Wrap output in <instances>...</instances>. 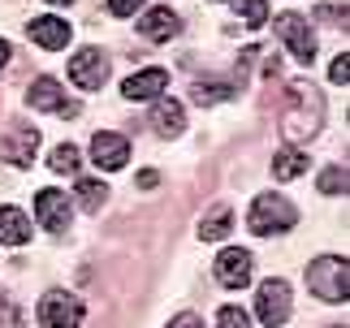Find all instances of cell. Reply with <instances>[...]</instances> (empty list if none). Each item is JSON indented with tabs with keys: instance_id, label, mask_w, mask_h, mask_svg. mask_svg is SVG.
Returning a JSON list of instances; mask_svg holds the SVG:
<instances>
[{
	"instance_id": "5bb4252c",
	"label": "cell",
	"mask_w": 350,
	"mask_h": 328,
	"mask_svg": "<svg viewBox=\"0 0 350 328\" xmlns=\"http://www.w3.org/2000/svg\"><path fill=\"white\" fill-rule=\"evenodd\" d=\"M165 87H169L165 70H139V74H130L121 82V95H126V100H160Z\"/></svg>"
},
{
	"instance_id": "7c38bea8",
	"label": "cell",
	"mask_w": 350,
	"mask_h": 328,
	"mask_svg": "<svg viewBox=\"0 0 350 328\" xmlns=\"http://www.w3.org/2000/svg\"><path fill=\"white\" fill-rule=\"evenodd\" d=\"M217 281L225 290H242V285L251 281V251H242V246L221 251L217 255Z\"/></svg>"
},
{
	"instance_id": "44dd1931",
	"label": "cell",
	"mask_w": 350,
	"mask_h": 328,
	"mask_svg": "<svg viewBox=\"0 0 350 328\" xmlns=\"http://www.w3.org/2000/svg\"><path fill=\"white\" fill-rule=\"evenodd\" d=\"M78 199H83L87 212H100V203L109 199V186H104L100 177H78Z\"/></svg>"
},
{
	"instance_id": "6da1fadb",
	"label": "cell",
	"mask_w": 350,
	"mask_h": 328,
	"mask_svg": "<svg viewBox=\"0 0 350 328\" xmlns=\"http://www.w3.org/2000/svg\"><path fill=\"white\" fill-rule=\"evenodd\" d=\"M320 126H325V100L307 78L290 82L286 87V108H281V134L286 143H307L316 139Z\"/></svg>"
},
{
	"instance_id": "277c9868",
	"label": "cell",
	"mask_w": 350,
	"mask_h": 328,
	"mask_svg": "<svg viewBox=\"0 0 350 328\" xmlns=\"http://www.w3.org/2000/svg\"><path fill=\"white\" fill-rule=\"evenodd\" d=\"M273 31H277L281 44L294 52V61H303V65L316 61V35H312V26H307V18H299V13H281V18L273 22Z\"/></svg>"
},
{
	"instance_id": "4fadbf2b",
	"label": "cell",
	"mask_w": 350,
	"mask_h": 328,
	"mask_svg": "<svg viewBox=\"0 0 350 328\" xmlns=\"http://www.w3.org/2000/svg\"><path fill=\"white\" fill-rule=\"evenodd\" d=\"M182 31V22H178V13H173L169 5H160V9H147L143 18H139V35L143 39H152V44H169L173 35Z\"/></svg>"
},
{
	"instance_id": "5b68a950",
	"label": "cell",
	"mask_w": 350,
	"mask_h": 328,
	"mask_svg": "<svg viewBox=\"0 0 350 328\" xmlns=\"http://www.w3.org/2000/svg\"><path fill=\"white\" fill-rule=\"evenodd\" d=\"M39 328H78L83 324V303H78L74 294H61V290H52L39 298Z\"/></svg>"
},
{
	"instance_id": "f1b7e54d",
	"label": "cell",
	"mask_w": 350,
	"mask_h": 328,
	"mask_svg": "<svg viewBox=\"0 0 350 328\" xmlns=\"http://www.w3.org/2000/svg\"><path fill=\"white\" fill-rule=\"evenodd\" d=\"M316 13H320V22H342V26H346V9H333V5H320Z\"/></svg>"
},
{
	"instance_id": "ba28073f",
	"label": "cell",
	"mask_w": 350,
	"mask_h": 328,
	"mask_svg": "<svg viewBox=\"0 0 350 328\" xmlns=\"http://www.w3.org/2000/svg\"><path fill=\"white\" fill-rule=\"evenodd\" d=\"M104 78H109V57H104L100 48H83V52L70 61V82H74V87L96 91Z\"/></svg>"
},
{
	"instance_id": "1f68e13d",
	"label": "cell",
	"mask_w": 350,
	"mask_h": 328,
	"mask_svg": "<svg viewBox=\"0 0 350 328\" xmlns=\"http://www.w3.org/2000/svg\"><path fill=\"white\" fill-rule=\"evenodd\" d=\"M5 65H9V44L0 39V70H5Z\"/></svg>"
},
{
	"instance_id": "f546056e",
	"label": "cell",
	"mask_w": 350,
	"mask_h": 328,
	"mask_svg": "<svg viewBox=\"0 0 350 328\" xmlns=\"http://www.w3.org/2000/svg\"><path fill=\"white\" fill-rule=\"evenodd\" d=\"M169 328H204V320H199V316H178Z\"/></svg>"
},
{
	"instance_id": "8fae6325",
	"label": "cell",
	"mask_w": 350,
	"mask_h": 328,
	"mask_svg": "<svg viewBox=\"0 0 350 328\" xmlns=\"http://www.w3.org/2000/svg\"><path fill=\"white\" fill-rule=\"evenodd\" d=\"M91 160H96L104 173H117V169H126V160H130V143L121 139V134L96 130V139H91Z\"/></svg>"
},
{
	"instance_id": "d6986e66",
	"label": "cell",
	"mask_w": 350,
	"mask_h": 328,
	"mask_svg": "<svg viewBox=\"0 0 350 328\" xmlns=\"http://www.w3.org/2000/svg\"><path fill=\"white\" fill-rule=\"evenodd\" d=\"M230 225H234L230 208H212L204 221H199V238H204V242H221L225 234H230Z\"/></svg>"
},
{
	"instance_id": "836d02e7",
	"label": "cell",
	"mask_w": 350,
	"mask_h": 328,
	"mask_svg": "<svg viewBox=\"0 0 350 328\" xmlns=\"http://www.w3.org/2000/svg\"><path fill=\"white\" fill-rule=\"evenodd\" d=\"M338 328H342V324H338Z\"/></svg>"
},
{
	"instance_id": "8992f818",
	"label": "cell",
	"mask_w": 350,
	"mask_h": 328,
	"mask_svg": "<svg viewBox=\"0 0 350 328\" xmlns=\"http://www.w3.org/2000/svg\"><path fill=\"white\" fill-rule=\"evenodd\" d=\"M35 147H39V130L31 126V121H13L9 134L0 139V160H9L13 169H31Z\"/></svg>"
},
{
	"instance_id": "9a60e30c",
	"label": "cell",
	"mask_w": 350,
	"mask_h": 328,
	"mask_svg": "<svg viewBox=\"0 0 350 328\" xmlns=\"http://www.w3.org/2000/svg\"><path fill=\"white\" fill-rule=\"evenodd\" d=\"M26 35H31L39 48L57 52V48L70 44V22H65V18H52V13H44V18H35L31 26H26Z\"/></svg>"
},
{
	"instance_id": "7a4b0ae2",
	"label": "cell",
	"mask_w": 350,
	"mask_h": 328,
	"mask_svg": "<svg viewBox=\"0 0 350 328\" xmlns=\"http://www.w3.org/2000/svg\"><path fill=\"white\" fill-rule=\"evenodd\" d=\"M307 285L325 298V303H346V285H350V264L346 255H320L312 259V268H307Z\"/></svg>"
},
{
	"instance_id": "30bf717a",
	"label": "cell",
	"mask_w": 350,
	"mask_h": 328,
	"mask_svg": "<svg viewBox=\"0 0 350 328\" xmlns=\"http://www.w3.org/2000/svg\"><path fill=\"white\" fill-rule=\"evenodd\" d=\"M26 100H31V108H39V113L78 117V104H74V100H65L61 82H52V78H39V82H31V91H26Z\"/></svg>"
},
{
	"instance_id": "2e32d148",
	"label": "cell",
	"mask_w": 350,
	"mask_h": 328,
	"mask_svg": "<svg viewBox=\"0 0 350 328\" xmlns=\"http://www.w3.org/2000/svg\"><path fill=\"white\" fill-rule=\"evenodd\" d=\"M238 91H242V78H199V82H191L195 104H221V100H234Z\"/></svg>"
},
{
	"instance_id": "484cf974",
	"label": "cell",
	"mask_w": 350,
	"mask_h": 328,
	"mask_svg": "<svg viewBox=\"0 0 350 328\" xmlns=\"http://www.w3.org/2000/svg\"><path fill=\"white\" fill-rule=\"evenodd\" d=\"M346 74H350V57H346V52H338L333 65H329V78L338 82V87H346Z\"/></svg>"
},
{
	"instance_id": "3957f363",
	"label": "cell",
	"mask_w": 350,
	"mask_h": 328,
	"mask_svg": "<svg viewBox=\"0 0 350 328\" xmlns=\"http://www.w3.org/2000/svg\"><path fill=\"white\" fill-rule=\"evenodd\" d=\"M294 221H299V212H294V203L290 199H281V195H260L251 203V234H260V238H273V234H286V229H294Z\"/></svg>"
},
{
	"instance_id": "ffe728a7",
	"label": "cell",
	"mask_w": 350,
	"mask_h": 328,
	"mask_svg": "<svg viewBox=\"0 0 350 328\" xmlns=\"http://www.w3.org/2000/svg\"><path fill=\"white\" fill-rule=\"evenodd\" d=\"M299 173H307V152H281L273 160V177H277V182H290V177H299Z\"/></svg>"
},
{
	"instance_id": "d4e9b609",
	"label": "cell",
	"mask_w": 350,
	"mask_h": 328,
	"mask_svg": "<svg viewBox=\"0 0 350 328\" xmlns=\"http://www.w3.org/2000/svg\"><path fill=\"white\" fill-rule=\"evenodd\" d=\"M217 328H251V320H247L242 307H221L217 311Z\"/></svg>"
},
{
	"instance_id": "cb8c5ba5",
	"label": "cell",
	"mask_w": 350,
	"mask_h": 328,
	"mask_svg": "<svg viewBox=\"0 0 350 328\" xmlns=\"http://www.w3.org/2000/svg\"><path fill=\"white\" fill-rule=\"evenodd\" d=\"M238 13H242V22H247V26H264L268 0H238Z\"/></svg>"
},
{
	"instance_id": "d6a6232c",
	"label": "cell",
	"mask_w": 350,
	"mask_h": 328,
	"mask_svg": "<svg viewBox=\"0 0 350 328\" xmlns=\"http://www.w3.org/2000/svg\"><path fill=\"white\" fill-rule=\"evenodd\" d=\"M52 5H70V0H52Z\"/></svg>"
},
{
	"instance_id": "83f0119b",
	"label": "cell",
	"mask_w": 350,
	"mask_h": 328,
	"mask_svg": "<svg viewBox=\"0 0 350 328\" xmlns=\"http://www.w3.org/2000/svg\"><path fill=\"white\" fill-rule=\"evenodd\" d=\"M143 0H109V13H117V18H126V13H134Z\"/></svg>"
},
{
	"instance_id": "4316f807",
	"label": "cell",
	"mask_w": 350,
	"mask_h": 328,
	"mask_svg": "<svg viewBox=\"0 0 350 328\" xmlns=\"http://www.w3.org/2000/svg\"><path fill=\"white\" fill-rule=\"evenodd\" d=\"M0 328H22V311L13 307V303L0 307Z\"/></svg>"
},
{
	"instance_id": "9c48e42d",
	"label": "cell",
	"mask_w": 350,
	"mask_h": 328,
	"mask_svg": "<svg viewBox=\"0 0 350 328\" xmlns=\"http://www.w3.org/2000/svg\"><path fill=\"white\" fill-rule=\"evenodd\" d=\"M35 216L44 221L48 234H65L74 208H70V199H65V190H39L35 195Z\"/></svg>"
},
{
	"instance_id": "ac0fdd59",
	"label": "cell",
	"mask_w": 350,
	"mask_h": 328,
	"mask_svg": "<svg viewBox=\"0 0 350 328\" xmlns=\"http://www.w3.org/2000/svg\"><path fill=\"white\" fill-rule=\"evenodd\" d=\"M26 238H31V221H26V212L0 208V242H5V246H22Z\"/></svg>"
},
{
	"instance_id": "7402d4cb",
	"label": "cell",
	"mask_w": 350,
	"mask_h": 328,
	"mask_svg": "<svg viewBox=\"0 0 350 328\" xmlns=\"http://www.w3.org/2000/svg\"><path fill=\"white\" fill-rule=\"evenodd\" d=\"M48 164H52V173H78V147L74 143H61L57 152L48 156Z\"/></svg>"
},
{
	"instance_id": "603a6c76",
	"label": "cell",
	"mask_w": 350,
	"mask_h": 328,
	"mask_svg": "<svg viewBox=\"0 0 350 328\" xmlns=\"http://www.w3.org/2000/svg\"><path fill=\"white\" fill-rule=\"evenodd\" d=\"M320 190H325V195H346V169L342 164H333V169L320 173Z\"/></svg>"
},
{
	"instance_id": "52a82bcc",
	"label": "cell",
	"mask_w": 350,
	"mask_h": 328,
	"mask_svg": "<svg viewBox=\"0 0 350 328\" xmlns=\"http://www.w3.org/2000/svg\"><path fill=\"white\" fill-rule=\"evenodd\" d=\"M255 311H260V324H268V328L286 324L290 320V285L268 277L260 285V294H255Z\"/></svg>"
},
{
	"instance_id": "4dcf8cb0",
	"label": "cell",
	"mask_w": 350,
	"mask_h": 328,
	"mask_svg": "<svg viewBox=\"0 0 350 328\" xmlns=\"http://www.w3.org/2000/svg\"><path fill=\"white\" fill-rule=\"evenodd\" d=\"M156 182H160V177H156L152 169H143V173H139V186H143V190H156Z\"/></svg>"
},
{
	"instance_id": "e0dca14e",
	"label": "cell",
	"mask_w": 350,
	"mask_h": 328,
	"mask_svg": "<svg viewBox=\"0 0 350 328\" xmlns=\"http://www.w3.org/2000/svg\"><path fill=\"white\" fill-rule=\"evenodd\" d=\"M152 130L160 134V139H178V134L186 130V113L178 100H156L152 108Z\"/></svg>"
}]
</instances>
